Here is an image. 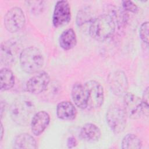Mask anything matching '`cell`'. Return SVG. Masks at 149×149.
<instances>
[{
  "label": "cell",
  "instance_id": "obj_1",
  "mask_svg": "<svg viewBox=\"0 0 149 149\" xmlns=\"http://www.w3.org/2000/svg\"><path fill=\"white\" fill-rule=\"evenodd\" d=\"M116 23L109 15H101L92 20L89 34L95 40L103 41L110 38L115 31Z\"/></svg>",
  "mask_w": 149,
  "mask_h": 149
},
{
  "label": "cell",
  "instance_id": "obj_2",
  "mask_svg": "<svg viewBox=\"0 0 149 149\" xmlns=\"http://www.w3.org/2000/svg\"><path fill=\"white\" fill-rule=\"evenodd\" d=\"M22 69L27 73L38 72L43 66L44 56L39 49L30 46L23 49L19 55Z\"/></svg>",
  "mask_w": 149,
  "mask_h": 149
},
{
  "label": "cell",
  "instance_id": "obj_3",
  "mask_svg": "<svg viewBox=\"0 0 149 149\" xmlns=\"http://www.w3.org/2000/svg\"><path fill=\"white\" fill-rule=\"evenodd\" d=\"M34 111L33 103L30 100L24 97L16 99L13 101L10 108L12 119L20 126L27 125L30 117Z\"/></svg>",
  "mask_w": 149,
  "mask_h": 149
},
{
  "label": "cell",
  "instance_id": "obj_4",
  "mask_svg": "<svg viewBox=\"0 0 149 149\" xmlns=\"http://www.w3.org/2000/svg\"><path fill=\"white\" fill-rule=\"evenodd\" d=\"M124 109L127 116L133 119L148 116L149 105L144 103L141 98L132 93H126L123 96Z\"/></svg>",
  "mask_w": 149,
  "mask_h": 149
},
{
  "label": "cell",
  "instance_id": "obj_5",
  "mask_svg": "<svg viewBox=\"0 0 149 149\" xmlns=\"http://www.w3.org/2000/svg\"><path fill=\"white\" fill-rule=\"evenodd\" d=\"M127 115L123 108L119 105H112L106 113L107 123L111 131L116 134L123 131L126 125Z\"/></svg>",
  "mask_w": 149,
  "mask_h": 149
},
{
  "label": "cell",
  "instance_id": "obj_6",
  "mask_svg": "<svg viewBox=\"0 0 149 149\" xmlns=\"http://www.w3.org/2000/svg\"><path fill=\"white\" fill-rule=\"evenodd\" d=\"M6 30L16 33L22 30L26 24V17L23 10L17 6L10 9L5 14L3 20Z\"/></svg>",
  "mask_w": 149,
  "mask_h": 149
},
{
  "label": "cell",
  "instance_id": "obj_7",
  "mask_svg": "<svg viewBox=\"0 0 149 149\" xmlns=\"http://www.w3.org/2000/svg\"><path fill=\"white\" fill-rule=\"evenodd\" d=\"M84 86L88 93V105L90 109L100 108L104 100V92L102 85L95 80H89Z\"/></svg>",
  "mask_w": 149,
  "mask_h": 149
},
{
  "label": "cell",
  "instance_id": "obj_8",
  "mask_svg": "<svg viewBox=\"0 0 149 149\" xmlns=\"http://www.w3.org/2000/svg\"><path fill=\"white\" fill-rule=\"evenodd\" d=\"M71 19L70 6L68 1H58L54 6L52 15V24L56 28L68 24Z\"/></svg>",
  "mask_w": 149,
  "mask_h": 149
},
{
  "label": "cell",
  "instance_id": "obj_9",
  "mask_svg": "<svg viewBox=\"0 0 149 149\" xmlns=\"http://www.w3.org/2000/svg\"><path fill=\"white\" fill-rule=\"evenodd\" d=\"M50 81V77L46 72L42 71L30 77L26 83L27 91L31 94H40L46 90Z\"/></svg>",
  "mask_w": 149,
  "mask_h": 149
},
{
  "label": "cell",
  "instance_id": "obj_10",
  "mask_svg": "<svg viewBox=\"0 0 149 149\" xmlns=\"http://www.w3.org/2000/svg\"><path fill=\"white\" fill-rule=\"evenodd\" d=\"M108 83L111 91L118 96L124 95L128 88L127 76L122 70H116L109 74Z\"/></svg>",
  "mask_w": 149,
  "mask_h": 149
},
{
  "label": "cell",
  "instance_id": "obj_11",
  "mask_svg": "<svg viewBox=\"0 0 149 149\" xmlns=\"http://www.w3.org/2000/svg\"><path fill=\"white\" fill-rule=\"evenodd\" d=\"M50 116L45 111H40L33 116L31 121V130L33 134L38 136L41 134L48 126Z\"/></svg>",
  "mask_w": 149,
  "mask_h": 149
},
{
  "label": "cell",
  "instance_id": "obj_12",
  "mask_svg": "<svg viewBox=\"0 0 149 149\" xmlns=\"http://www.w3.org/2000/svg\"><path fill=\"white\" fill-rule=\"evenodd\" d=\"M71 96L75 105L80 109H84L88 105V93L84 84L80 83H76L73 84Z\"/></svg>",
  "mask_w": 149,
  "mask_h": 149
},
{
  "label": "cell",
  "instance_id": "obj_13",
  "mask_svg": "<svg viewBox=\"0 0 149 149\" xmlns=\"http://www.w3.org/2000/svg\"><path fill=\"white\" fill-rule=\"evenodd\" d=\"M17 47L16 42L12 41H4L1 45V62L8 66L15 61L17 54Z\"/></svg>",
  "mask_w": 149,
  "mask_h": 149
},
{
  "label": "cell",
  "instance_id": "obj_14",
  "mask_svg": "<svg viewBox=\"0 0 149 149\" xmlns=\"http://www.w3.org/2000/svg\"><path fill=\"white\" fill-rule=\"evenodd\" d=\"M56 112L58 118L63 120H73L77 115V109L74 105L69 101L59 102L57 105Z\"/></svg>",
  "mask_w": 149,
  "mask_h": 149
},
{
  "label": "cell",
  "instance_id": "obj_15",
  "mask_svg": "<svg viewBox=\"0 0 149 149\" xmlns=\"http://www.w3.org/2000/svg\"><path fill=\"white\" fill-rule=\"evenodd\" d=\"M100 129L92 123H85L80 129V136L82 140L87 142L97 141L101 137Z\"/></svg>",
  "mask_w": 149,
  "mask_h": 149
},
{
  "label": "cell",
  "instance_id": "obj_16",
  "mask_svg": "<svg viewBox=\"0 0 149 149\" xmlns=\"http://www.w3.org/2000/svg\"><path fill=\"white\" fill-rule=\"evenodd\" d=\"M76 44V34L72 29H68L64 30L59 36V44L60 47L63 50H70L74 48Z\"/></svg>",
  "mask_w": 149,
  "mask_h": 149
},
{
  "label": "cell",
  "instance_id": "obj_17",
  "mask_svg": "<svg viewBox=\"0 0 149 149\" xmlns=\"http://www.w3.org/2000/svg\"><path fill=\"white\" fill-rule=\"evenodd\" d=\"M15 148H37V142L35 139L30 134L23 133L16 136L13 140V144Z\"/></svg>",
  "mask_w": 149,
  "mask_h": 149
},
{
  "label": "cell",
  "instance_id": "obj_18",
  "mask_svg": "<svg viewBox=\"0 0 149 149\" xmlns=\"http://www.w3.org/2000/svg\"><path fill=\"white\" fill-rule=\"evenodd\" d=\"M15 76L12 71L7 68H3L0 72V88L6 91L12 88L15 84Z\"/></svg>",
  "mask_w": 149,
  "mask_h": 149
},
{
  "label": "cell",
  "instance_id": "obj_19",
  "mask_svg": "<svg viewBox=\"0 0 149 149\" xmlns=\"http://www.w3.org/2000/svg\"><path fill=\"white\" fill-rule=\"evenodd\" d=\"M121 146L123 149H140L141 148L142 142L136 134L128 133L122 139Z\"/></svg>",
  "mask_w": 149,
  "mask_h": 149
},
{
  "label": "cell",
  "instance_id": "obj_20",
  "mask_svg": "<svg viewBox=\"0 0 149 149\" xmlns=\"http://www.w3.org/2000/svg\"><path fill=\"white\" fill-rule=\"evenodd\" d=\"M90 18V14L88 10H86L85 9L80 10L78 12L76 17V23L78 26H81L88 22Z\"/></svg>",
  "mask_w": 149,
  "mask_h": 149
},
{
  "label": "cell",
  "instance_id": "obj_21",
  "mask_svg": "<svg viewBox=\"0 0 149 149\" xmlns=\"http://www.w3.org/2000/svg\"><path fill=\"white\" fill-rule=\"evenodd\" d=\"M148 22L143 23L139 29V36L141 40L146 44L148 43Z\"/></svg>",
  "mask_w": 149,
  "mask_h": 149
},
{
  "label": "cell",
  "instance_id": "obj_22",
  "mask_svg": "<svg viewBox=\"0 0 149 149\" xmlns=\"http://www.w3.org/2000/svg\"><path fill=\"white\" fill-rule=\"evenodd\" d=\"M123 9L125 11H128L133 13H137L139 12V8L132 1H123L122 2Z\"/></svg>",
  "mask_w": 149,
  "mask_h": 149
},
{
  "label": "cell",
  "instance_id": "obj_23",
  "mask_svg": "<svg viewBox=\"0 0 149 149\" xmlns=\"http://www.w3.org/2000/svg\"><path fill=\"white\" fill-rule=\"evenodd\" d=\"M77 141L76 138H74V137L71 136L68 139L67 142H66V145L68 148H72L75 147L77 146Z\"/></svg>",
  "mask_w": 149,
  "mask_h": 149
},
{
  "label": "cell",
  "instance_id": "obj_24",
  "mask_svg": "<svg viewBox=\"0 0 149 149\" xmlns=\"http://www.w3.org/2000/svg\"><path fill=\"white\" fill-rule=\"evenodd\" d=\"M148 93H149V91H148V87H146V88L144 90V93L143 94V97H142V101L147 104H148V97H149V95H148Z\"/></svg>",
  "mask_w": 149,
  "mask_h": 149
},
{
  "label": "cell",
  "instance_id": "obj_25",
  "mask_svg": "<svg viewBox=\"0 0 149 149\" xmlns=\"http://www.w3.org/2000/svg\"><path fill=\"white\" fill-rule=\"evenodd\" d=\"M3 136V127L2 125V123L1 122V140H2Z\"/></svg>",
  "mask_w": 149,
  "mask_h": 149
}]
</instances>
